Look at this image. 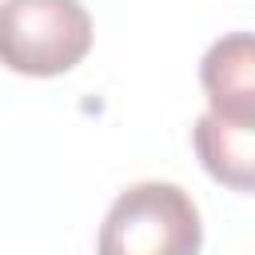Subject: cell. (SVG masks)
<instances>
[{
    "label": "cell",
    "instance_id": "cell-1",
    "mask_svg": "<svg viewBox=\"0 0 255 255\" xmlns=\"http://www.w3.org/2000/svg\"><path fill=\"white\" fill-rule=\"evenodd\" d=\"M203 223L195 199L159 179L120 191L100 223L96 255H199Z\"/></svg>",
    "mask_w": 255,
    "mask_h": 255
},
{
    "label": "cell",
    "instance_id": "cell-2",
    "mask_svg": "<svg viewBox=\"0 0 255 255\" xmlns=\"http://www.w3.org/2000/svg\"><path fill=\"white\" fill-rule=\"evenodd\" d=\"M92 52L80 0H0V64L16 76H64Z\"/></svg>",
    "mask_w": 255,
    "mask_h": 255
},
{
    "label": "cell",
    "instance_id": "cell-4",
    "mask_svg": "<svg viewBox=\"0 0 255 255\" xmlns=\"http://www.w3.org/2000/svg\"><path fill=\"white\" fill-rule=\"evenodd\" d=\"M191 143L215 183L231 191H255V128L219 124L203 112L191 128Z\"/></svg>",
    "mask_w": 255,
    "mask_h": 255
},
{
    "label": "cell",
    "instance_id": "cell-3",
    "mask_svg": "<svg viewBox=\"0 0 255 255\" xmlns=\"http://www.w3.org/2000/svg\"><path fill=\"white\" fill-rule=\"evenodd\" d=\"M207 116L219 124L255 128V32H227L199 60Z\"/></svg>",
    "mask_w": 255,
    "mask_h": 255
}]
</instances>
